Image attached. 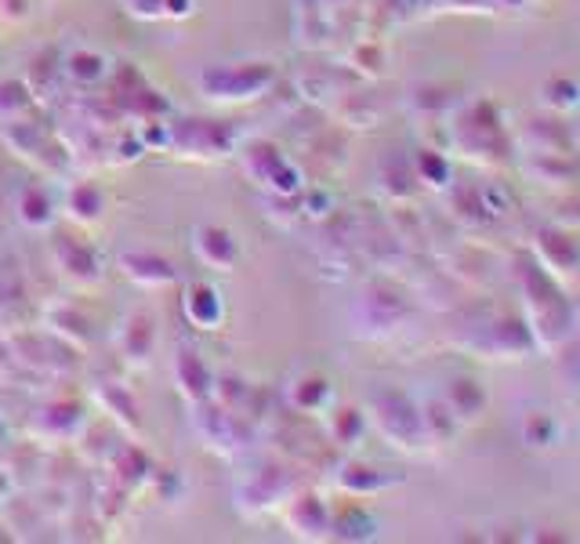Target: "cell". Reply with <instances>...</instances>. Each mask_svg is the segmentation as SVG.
Returning a JSON list of instances; mask_svg holds the SVG:
<instances>
[{
    "instance_id": "6da1fadb",
    "label": "cell",
    "mask_w": 580,
    "mask_h": 544,
    "mask_svg": "<svg viewBox=\"0 0 580 544\" xmlns=\"http://www.w3.org/2000/svg\"><path fill=\"white\" fill-rule=\"evenodd\" d=\"M192 244H197V255L208 265H214V269H232V262H236V244H232V236L225 230L200 225Z\"/></svg>"
},
{
    "instance_id": "7a4b0ae2",
    "label": "cell",
    "mask_w": 580,
    "mask_h": 544,
    "mask_svg": "<svg viewBox=\"0 0 580 544\" xmlns=\"http://www.w3.org/2000/svg\"><path fill=\"white\" fill-rule=\"evenodd\" d=\"M120 265L135 284H146V287H164L175 280L171 262H164L157 255H124Z\"/></svg>"
},
{
    "instance_id": "3957f363",
    "label": "cell",
    "mask_w": 580,
    "mask_h": 544,
    "mask_svg": "<svg viewBox=\"0 0 580 544\" xmlns=\"http://www.w3.org/2000/svg\"><path fill=\"white\" fill-rule=\"evenodd\" d=\"M186 312H189V320L197 327L211 331V327L222 320V298H218L211 287H192L189 301H186Z\"/></svg>"
},
{
    "instance_id": "277c9868",
    "label": "cell",
    "mask_w": 580,
    "mask_h": 544,
    "mask_svg": "<svg viewBox=\"0 0 580 544\" xmlns=\"http://www.w3.org/2000/svg\"><path fill=\"white\" fill-rule=\"evenodd\" d=\"M19 218L30 225V230H41V225L51 222V200L41 189H25L19 196Z\"/></svg>"
},
{
    "instance_id": "5b68a950",
    "label": "cell",
    "mask_w": 580,
    "mask_h": 544,
    "mask_svg": "<svg viewBox=\"0 0 580 544\" xmlns=\"http://www.w3.org/2000/svg\"><path fill=\"white\" fill-rule=\"evenodd\" d=\"M254 73H262L257 66H225V70H218L214 77H222V81H232V87H225L222 92V98H247L251 92H257L262 87V81L254 84ZM254 98V95H251Z\"/></svg>"
},
{
    "instance_id": "8992f818",
    "label": "cell",
    "mask_w": 580,
    "mask_h": 544,
    "mask_svg": "<svg viewBox=\"0 0 580 544\" xmlns=\"http://www.w3.org/2000/svg\"><path fill=\"white\" fill-rule=\"evenodd\" d=\"M70 207H73V218H81V222H95L98 218V211H102V193L92 185H81L76 193L70 196Z\"/></svg>"
}]
</instances>
